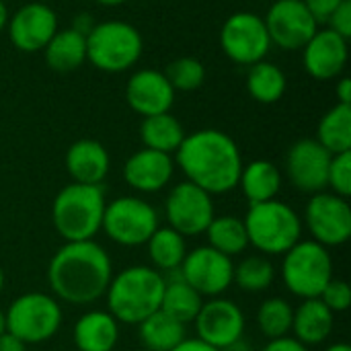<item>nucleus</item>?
<instances>
[{
	"instance_id": "1",
	"label": "nucleus",
	"mask_w": 351,
	"mask_h": 351,
	"mask_svg": "<svg viewBox=\"0 0 351 351\" xmlns=\"http://www.w3.org/2000/svg\"><path fill=\"white\" fill-rule=\"evenodd\" d=\"M113 278L107 251L95 241L66 243L47 265V284L62 302L84 306L105 296Z\"/></svg>"
},
{
	"instance_id": "2",
	"label": "nucleus",
	"mask_w": 351,
	"mask_h": 351,
	"mask_svg": "<svg viewBox=\"0 0 351 351\" xmlns=\"http://www.w3.org/2000/svg\"><path fill=\"white\" fill-rule=\"evenodd\" d=\"M177 165L189 183L210 195L228 193L239 185L243 158L237 142L220 130H199L183 138L175 152Z\"/></svg>"
},
{
	"instance_id": "3",
	"label": "nucleus",
	"mask_w": 351,
	"mask_h": 351,
	"mask_svg": "<svg viewBox=\"0 0 351 351\" xmlns=\"http://www.w3.org/2000/svg\"><path fill=\"white\" fill-rule=\"evenodd\" d=\"M165 278L154 267L132 265L111 278L105 292L109 315L123 325H140L144 319L160 311Z\"/></svg>"
},
{
	"instance_id": "4",
	"label": "nucleus",
	"mask_w": 351,
	"mask_h": 351,
	"mask_svg": "<svg viewBox=\"0 0 351 351\" xmlns=\"http://www.w3.org/2000/svg\"><path fill=\"white\" fill-rule=\"evenodd\" d=\"M105 189L103 185L70 183L53 199L51 222L56 232L66 243L93 241L101 230L105 212Z\"/></svg>"
},
{
	"instance_id": "5",
	"label": "nucleus",
	"mask_w": 351,
	"mask_h": 351,
	"mask_svg": "<svg viewBox=\"0 0 351 351\" xmlns=\"http://www.w3.org/2000/svg\"><path fill=\"white\" fill-rule=\"evenodd\" d=\"M243 222L249 245L265 255H284L302 237L300 216L288 204L278 199L249 206Z\"/></svg>"
},
{
	"instance_id": "6",
	"label": "nucleus",
	"mask_w": 351,
	"mask_h": 351,
	"mask_svg": "<svg viewBox=\"0 0 351 351\" xmlns=\"http://www.w3.org/2000/svg\"><path fill=\"white\" fill-rule=\"evenodd\" d=\"M140 31L123 21H105L86 35V60L103 72H123L142 56Z\"/></svg>"
},
{
	"instance_id": "7",
	"label": "nucleus",
	"mask_w": 351,
	"mask_h": 351,
	"mask_svg": "<svg viewBox=\"0 0 351 351\" xmlns=\"http://www.w3.org/2000/svg\"><path fill=\"white\" fill-rule=\"evenodd\" d=\"M284 255L282 278L286 288L302 300L319 298L333 280V261L327 247L317 241H298Z\"/></svg>"
},
{
	"instance_id": "8",
	"label": "nucleus",
	"mask_w": 351,
	"mask_h": 351,
	"mask_svg": "<svg viewBox=\"0 0 351 351\" xmlns=\"http://www.w3.org/2000/svg\"><path fill=\"white\" fill-rule=\"evenodd\" d=\"M6 333L27 343H43L62 327L60 302L43 292H29L14 298L4 315Z\"/></svg>"
},
{
	"instance_id": "9",
	"label": "nucleus",
	"mask_w": 351,
	"mask_h": 351,
	"mask_svg": "<svg viewBox=\"0 0 351 351\" xmlns=\"http://www.w3.org/2000/svg\"><path fill=\"white\" fill-rule=\"evenodd\" d=\"M156 210L140 197L125 195L105 206L101 230H105V234L121 247L146 245L148 239L156 232Z\"/></svg>"
},
{
	"instance_id": "10",
	"label": "nucleus",
	"mask_w": 351,
	"mask_h": 351,
	"mask_svg": "<svg viewBox=\"0 0 351 351\" xmlns=\"http://www.w3.org/2000/svg\"><path fill=\"white\" fill-rule=\"evenodd\" d=\"M220 45L232 62L253 66L267 56L271 41L261 16L253 12H234L222 25Z\"/></svg>"
},
{
	"instance_id": "11",
	"label": "nucleus",
	"mask_w": 351,
	"mask_h": 351,
	"mask_svg": "<svg viewBox=\"0 0 351 351\" xmlns=\"http://www.w3.org/2000/svg\"><path fill=\"white\" fill-rule=\"evenodd\" d=\"M165 212L171 228L177 230L181 237L204 234L216 216L212 195L189 181H183L171 189Z\"/></svg>"
},
{
	"instance_id": "12",
	"label": "nucleus",
	"mask_w": 351,
	"mask_h": 351,
	"mask_svg": "<svg viewBox=\"0 0 351 351\" xmlns=\"http://www.w3.org/2000/svg\"><path fill=\"white\" fill-rule=\"evenodd\" d=\"M306 228L323 247H339L351 237V208L346 197L335 193H315L304 212Z\"/></svg>"
},
{
	"instance_id": "13",
	"label": "nucleus",
	"mask_w": 351,
	"mask_h": 351,
	"mask_svg": "<svg viewBox=\"0 0 351 351\" xmlns=\"http://www.w3.org/2000/svg\"><path fill=\"white\" fill-rule=\"evenodd\" d=\"M179 276L199 294L216 298L232 284L234 263L212 247H197L185 255Z\"/></svg>"
},
{
	"instance_id": "14",
	"label": "nucleus",
	"mask_w": 351,
	"mask_h": 351,
	"mask_svg": "<svg viewBox=\"0 0 351 351\" xmlns=\"http://www.w3.org/2000/svg\"><path fill=\"white\" fill-rule=\"evenodd\" d=\"M263 21L269 41L288 51L302 49L319 29L302 0H276Z\"/></svg>"
},
{
	"instance_id": "15",
	"label": "nucleus",
	"mask_w": 351,
	"mask_h": 351,
	"mask_svg": "<svg viewBox=\"0 0 351 351\" xmlns=\"http://www.w3.org/2000/svg\"><path fill=\"white\" fill-rule=\"evenodd\" d=\"M193 323L197 339L220 351L237 346L245 333L243 311L226 298H212L210 302H204Z\"/></svg>"
},
{
	"instance_id": "16",
	"label": "nucleus",
	"mask_w": 351,
	"mask_h": 351,
	"mask_svg": "<svg viewBox=\"0 0 351 351\" xmlns=\"http://www.w3.org/2000/svg\"><path fill=\"white\" fill-rule=\"evenodd\" d=\"M331 158L333 154L315 138H302L294 142L286 154V175L298 191L321 193L327 187Z\"/></svg>"
},
{
	"instance_id": "17",
	"label": "nucleus",
	"mask_w": 351,
	"mask_h": 351,
	"mask_svg": "<svg viewBox=\"0 0 351 351\" xmlns=\"http://www.w3.org/2000/svg\"><path fill=\"white\" fill-rule=\"evenodd\" d=\"M56 31H58L56 12L41 2L25 4L8 19V35L12 45L27 53L43 49Z\"/></svg>"
},
{
	"instance_id": "18",
	"label": "nucleus",
	"mask_w": 351,
	"mask_h": 351,
	"mask_svg": "<svg viewBox=\"0 0 351 351\" xmlns=\"http://www.w3.org/2000/svg\"><path fill=\"white\" fill-rule=\"evenodd\" d=\"M348 39L331 29H317L302 47L304 68L317 80H331L339 76L348 64Z\"/></svg>"
},
{
	"instance_id": "19",
	"label": "nucleus",
	"mask_w": 351,
	"mask_h": 351,
	"mask_svg": "<svg viewBox=\"0 0 351 351\" xmlns=\"http://www.w3.org/2000/svg\"><path fill=\"white\" fill-rule=\"evenodd\" d=\"M128 105L142 117L169 113L175 103V88L158 70H138L125 86Z\"/></svg>"
},
{
	"instance_id": "20",
	"label": "nucleus",
	"mask_w": 351,
	"mask_h": 351,
	"mask_svg": "<svg viewBox=\"0 0 351 351\" xmlns=\"http://www.w3.org/2000/svg\"><path fill=\"white\" fill-rule=\"evenodd\" d=\"M173 171L175 162L171 154L142 148L125 160L123 179L136 191L154 193L169 185V181L173 179Z\"/></svg>"
},
{
	"instance_id": "21",
	"label": "nucleus",
	"mask_w": 351,
	"mask_h": 351,
	"mask_svg": "<svg viewBox=\"0 0 351 351\" xmlns=\"http://www.w3.org/2000/svg\"><path fill=\"white\" fill-rule=\"evenodd\" d=\"M111 167L107 148L90 138L74 142L66 152V171L72 183L101 185Z\"/></svg>"
},
{
	"instance_id": "22",
	"label": "nucleus",
	"mask_w": 351,
	"mask_h": 351,
	"mask_svg": "<svg viewBox=\"0 0 351 351\" xmlns=\"http://www.w3.org/2000/svg\"><path fill=\"white\" fill-rule=\"evenodd\" d=\"M119 339V323L107 311H88L74 325L78 351H113Z\"/></svg>"
},
{
	"instance_id": "23",
	"label": "nucleus",
	"mask_w": 351,
	"mask_h": 351,
	"mask_svg": "<svg viewBox=\"0 0 351 351\" xmlns=\"http://www.w3.org/2000/svg\"><path fill=\"white\" fill-rule=\"evenodd\" d=\"M335 313H331L319 298L302 300V304L294 311L292 331L294 339L304 346H319L333 333Z\"/></svg>"
},
{
	"instance_id": "24",
	"label": "nucleus",
	"mask_w": 351,
	"mask_h": 351,
	"mask_svg": "<svg viewBox=\"0 0 351 351\" xmlns=\"http://www.w3.org/2000/svg\"><path fill=\"white\" fill-rule=\"evenodd\" d=\"M45 62L56 72H72L86 62V35L76 29L56 31L43 47Z\"/></svg>"
},
{
	"instance_id": "25",
	"label": "nucleus",
	"mask_w": 351,
	"mask_h": 351,
	"mask_svg": "<svg viewBox=\"0 0 351 351\" xmlns=\"http://www.w3.org/2000/svg\"><path fill=\"white\" fill-rule=\"evenodd\" d=\"M239 185H241L243 195L247 197L249 206L263 204V202L276 199V195L280 193L282 173L269 160H253L247 167H243Z\"/></svg>"
},
{
	"instance_id": "26",
	"label": "nucleus",
	"mask_w": 351,
	"mask_h": 351,
	"mask_svg": "<svg viewBox=\"0 0 351 351\" xmlns=\"http://www.w3.org/2000/svg\"><path fill=\"white\" fill-rule=\"evenodd\" d=\"M140 138L144 142V148L173 154L179 150L185 132L177 117H173L171 113H158L152 117H144L140 125Z\"/></svg>"
},
{
	"instance_id": "27",
	"label": "nucleus",
	"mask_w": 351,
	"mask_h": 351,
	"mask_svg": "<svg viewBox=\"0 0 351 351\" xmlns=\"http://www.w3.org/2000/svg\"><path fill=\"white\" fill-rule=\"evenodd\" d=\"M202 304H204V296H199L179 274L175 280H169V282L165 280V292L160 300V311L165 315L187 325L195 321Z\"/></svg>"
},
{
	"instance_id": "28",
	"label": "nucleus",
	"mask_w": 351,
	"mask_h": 351,
	"mask_svg": "<svg viewBox=\"0 0 351 351\" xmlns=\"http://www.w3.org/2000/svg\"><path fill=\"white\" fill-rule=\"evenodd\" d=\"M140 341L146 351H171L175 350L185 337V325L175 321L173 317L156 311L140 325Z\"/></svg>"
},
{
	"instance_id": "29",
	"label": "nucleus",
	"mask_w": 351,
	"mask_h": 351,
	"mask_svg": "<svg viewBox=\"0 0 351 351\" xmlns=\"http://www.w3.org/2000/svg\"><path fill=\"white\" fill-rule=\"evenodd\" d=\"M315 140L331 154L351 152V105L331 107L319 121Z\"/></svg>"
},
{
	"instance_id": "30",
	"label": "nucleus",
	"mask_w": 351,
	"mask_h": 351,
	"mask_svg": "<svg viewBox=\"0 0 351 351\" xmlns=\"http://www.w3.org/2000/svg\"><path fill=\"white\" fill-rule=\"evenodd\" d=\"M148 257L156 271H177L187 255L185 237H181L177 230L169 228H156V232L148 239Z\"/></svg>"
},
{
	"instance_id": "31",
	"label": "nucleus",
	"mask_w": 351,
	"mask_h": 351,
	"mask_svg": "<svg viewBox=\"0 0 351 351\" xmlns=\"http://www.w3.org/2000/svg\"><path fill=\"white\" fill-rule=\"evenodd\" d=\"M208 247L216 249L226 257H234L249 247V237L243 218L237 216H214L210 226L206 228Z\"/></svg>"
},
{
	"instance_id": "32",
	"label": "nucleus",
	"mask_w": 351,
	"mask_h": 351,
	"mask_svg": "<svg viewBox=\"0 0 351 351\" xmlns=\"http://www.w3.org/2000/svg\"><path fill=\"white\" fill-rule=\"evenodd\" d=\"M286 86H288L286 74L276 64L261 60L251 66L249 76H247V90L255 101L263 105L278 103L284 97Z\"/></svg>"
},
{
	"instance_id": "33",
	"label": "nucleus",
	"mask_w": 351,
	"mask_h": 351,
	"mask_svg": "<svg viewBox=\"0 0 351 351\" xmlns=\"http://www.w3.org/2000/svg\"><path fill=\"white\" fill-rule=\"evenodd\" d=\"M274 278H276L274 263L263 255H251L245 257L234 267L232 282H237V286L245 292H263L271 286Z\"/></svg>"
},
{
	"instance_id": "34",
	"label": "nucleus",
	"mask_w": 351,
	"mask_h": 351,
	"mask_svg": "<svg viewBox=\"0 0 351 351\" xmlns=\"http://www.w3.org/2000/svg\"><path fill=\"white\" fill-rule=\"evenodd\" d=\"M292 319H294V308L284 298H269L257 311L259 331L269 341L286 337L292 331Z\"/></svg>"
},
{
	"instance_id": "35",
	"label": "nucleus",
	"mask_w": 351,
	"mask_h": 351,
	"mask_svg": "<svg viewBox=\"0 0 351 351\" xmlns=\"http://www.w3.org/2000/svg\"><path fill=\"white\" fill-rule=\"evenodd\" d=\"M175 90H195L204 84L206 68L197 58H177L162 72Z\"/></svg>"
},
{
	"instance_id": "36",
	"label": "nucleus",
	"mask_w": 351,
	"mask_h": 351,
	"mask_svg": "<svg viewBox=\"0 0 351 351\" xmlns=\"http://www.w3.org/2000/svg\"><path fill=\"white\" fill-rule=\"evenodd\" d=\"M327 187L333 189L335 195L350 197L351 195V152L333 154L331 165H329V177H327Z\"/></svg>"
},
{
	"instance_id": "37",
	"label": "nucleus",
	"mask_w": 351,
	"mask_h": 351,
	"mask_svg": "<svg viewBox=\"0 0 351 351\" xmlns=\"http://www.w3.org/2000/svg\"><path fill=\"white\" fill-rule=\"evenodd\" d=\"M319 300H321L331 313H343V311H348L351 304V290L350 286H348V282L335 280V278H333V280L325 286V290L321 292Z\"/></svg>"
},
{
	"instance_id": "38",
	"label": "nucleus",
	"mask_w": 351,
	"mask_h": 351,
	"mask_svg": "<svg viewBox=\"0 0 351 351\" xmlns=\"http://www.w3.org/2000/svg\"><path fill=\"white\" fill-rule=\"evenodd\" d=\"M329 29L335 31L337 35H341L343 39H350L351 37V0H343L335 12L329 16Z\"/></svg>"
},
{
	"instance_id": "39",
	"label": "nucleus",
	"mask_w": 351,
	"mask_h": 351,
	"mask_svg": "<svg viewBox=\"0 0 351 351\" xmlns=\"http://www.w3.org/2000/svg\"><path fill=\"white\" fill-rule=\"evenodd\" d=\"M304 6L308 8V12L313 14V19L317 23H327L329 16L335 12V8L343 2V0H302Z\"/></svg>"
},
{
	"instance_id": "40",
	"label": "nucleus",
	"mask_w": 351,
	"mask_h": 351,
	"mask_svg": "<svg viewBox=\"0 0 351 351\" xmlns=\"http://www.w3.org/2000/svg\"><path fill=\"white\" fill-rule=\"evenodd\" d=\"M263 351H308V346L300 343L298 339L294 337H280V339H271Z\"/></svg>"
},
{
	"instance_id": "41",
	"label": "nucleus",
	"mask_w": 351,
	"mask_h": 351,
	"mask_svg": "<svg viewBox=\"0 0 351 351\" xmlns=\"http://www.w3.org/2000/svg\"><path fill=\"white\" fill-rule=\"evenodd\" d=\"M171 351H220L216 350V348H212V346H208V343H204L202 339H183L175 350Z\"/></svg>"
},
{
	"instance_id": "42",
	"label": "nucleus",
	"mask_w": 351,
	"mask_h": 351,
	"mask_svg": "<svg viewBox=\"0 0 351 351\" xmlns=\"http://www.w3.org/2000/svg\"><path fill=\"white\" fill-rule=\"evenodd\" d=\"M0 351H27V346L10 333L0 335Z\"/></svg>"
},
{
	"instance_id": "43",
	"label": "nucleus",
	"mask_w": 351,
	"mask_h": 351,
	"mask_svg": "<svg viewBox=\"0 0 351 351\" xmlns=\"http://www.w3.org/2000/svg\"><path fill=\"white\" fill-rule=\"evenodd\" d=\"M337 97H339V103H343V105H351L350 78H341V80H339V84H337Z\"/></svg>"
},
{
	"instance_id": "44",
	"label": "nucleus",
	"mask_w": 351,
	"mask_h": 351,
	"mask_svg": "<svg viewBox=\"0 0 351 351\" xmlns=\"http://www.w3.org/2000/svg\"><path fill=\"white\" fill-rule=\"evenodd\" d=\"M6 23H8V10H6V2H4V0H0V31L6 27Z\"/></svg>"
},
{
	"instance_id": "45",
	"label": "nucleus",
	"mask_w": 351,
	"mask_h": 351,
	"mask_svg": "<svg viewBox=\"0 0 351 351\" xmlns=\"http://www.w3.org/2000/svg\"><path fill=\"white\" fill-rule=\"evenodd\" d=\"M95 2H99V4H103V6H119V4H123V2H128V0H95Z\"/></svg>"
},
{
	"instance_id": "46",
	"label": "nucleus",
	"mask_w": 351,
	"mask_h": 351,
	"mask_svg": "<svg viewBox=\"0 0 351 351\" xmlns=\"http://www.w3.org/2000/svg\"><path fill=\"white\" fill-rule=\"evenodd\" d=\"M325 351H351V348L348 346V343H335V346L327 348Z\"/></svg>"
},
{
	"instance_id": "47",
	"label": "nucleus",
	"mask_w": 351,
	"mask_h": 351,
	"mask_svg": "<svg viewBox=\"0 0 351 351\" xmlns=\"http://www.w3.org/2000/svg\"><path fill=\"white\" fill-rule=\"evenodd\" d=\"M6 333V319H4V313L0 311V335Z\"/></svg>"
},
{
	"instance_id": "48",
	"label": "nucleus",
	"mask_w": 351,
	"mask_h": 351,
	"mask_svg": "<svg viewBox=\"0 0 351 351\" xmlns=\"http://www.w3.org/2000/svg\"><path fill=\"white\" fill-rule=\"evenodd\" d=\"M2 288H4V271L0 267V292H2Z\"/></svg>"
},
{
	"instance_id": "49",
	"label": "nucleus",
	"mask_w": 351,
	"mask_h": 351,
	"mask_svg": "<svg viewBox=\"0 0 351 351\" xmlns=\"http://www.w3.org/2000/svg\"><path fill=\"white\" fill-rule=\"evenodd\" d=\"M4 2H6V0H4Z\"/></svg>"
}]
</instances>
